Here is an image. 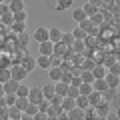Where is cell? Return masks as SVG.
Returning a JSON list of instances; mask_svg holds the SVG:
<instances>
[{
    "label": "cell",
    "instance_id": "52",
    "mask_svg": "<svg viewBox=\"0 0 120 120\" xmlns=\"http://www.w3.org/2000/svg\"><path fill=\"white\" fill-rule=\"evenodd\" d=\"M20 120H34V116H28V114H24V112H22V116H20Z\"/></svg>",
    "mask_w": 120,
    "mask_h": 120
},
{
    "label": "cell",
    "instance_id": "44",
    "mask_svg": "<svg viewBox=\"0 0 120 120\" xmlns=\"http://www.w3.org/2000/svg\"><path fill=\"white\" fill-rule=\"evenodd\" d=\"M70 2H64V0H60L58 4H56V10H58V12H62V10H66V8H70Z\"/></svg>",
    "mask_w": 120,
    "mask_h": 120
},
{
    "label": "cell",
    "instance_id": "28",
    "mask_svg": "<svg viewBox=\"0 0 120 120\" xmlns=\"http://www.w3.org/2000/svg\"><path fill=\"white\" fill-rule=\"evenodd\" d=\"M72 18L80 24L82 20H86V14H84V10H82V8H74V10H72Z\"/></svg>",
    "mask_w": 120,
    "mask_h": 120
},
{
    "label": "cell",
    "instance_id": "57",
    "mask_svg": "<svg viewBox=\"0 0 120 120\" xmlns=\"http://www.w3.org/2000/svg\"><path fill=\"white\" fill-rule=\"evenodd\" d=\"M64 2H70V4H72V0H64Z\"/></svg>",
    "mask_w": 120,
    "mask_h": 120
},
{
    "label": "cell",
    "instance_id": "42",
    "mask_svg": "<svg viewBox=\"0 0 120 120\" xmlns=\"http://www.w3.org/2000/svg\"><path fill=\"white\" fill-rule=\"evenodd\" d=\"M4 100H6V106H14V102H16V94H4Z\"/></svg>",
    "mask_w": 120,
    "mask_h": 120
},
{
    "label": "cell",
    "instance_id": "6",
    "mask_svg": "<svg viewBox=\"0 0 120 120\" xmlns=\"http://www.w3.org/2000/svg\"><path fill=\"white\" fill-rule=\"evenodd\" d=\"M34 40H36L38 44L46 42V40H48V28H44V26L36 28V30H34Z\"/></svg>",
    "mask_w": 120,
    "mask_h": 120
},
{
    "label": "cell",
    "instance_id": "33",
    "mask_svg": "<svg viewBox=\"0 0 120 120\" xmlns=\"http://www.w3.org/2000/svg\"><path fill=\"white\" fill-rule=\"evenodd\" d=\"M36 112H40V110H38V104H32V102H30L28 106L24 108V114H28V116H34Z\"/></svg>",
    "mask_w": 120,
    "mask_h": 120
},
{
    "label": "cell",
    "instance_id": "12",
    "mask_svg": "<svg viewBox=\"0 0 120 120\" xmlns=\"http://www.w3.org/2000/svg\"><path fill=\"white\" fill-rule=\"evenodd\" d=\"M90 72H92V76H94V80H96V78H104V76H106V74H108V68H106L104 64H96Z\"/></svg>",
    "mask_w": 120,
    "mask_h": 120
},
{
    "label": "cell",
    "instance_id": "11",
    "mask_svg": "<svg viewBox=\"0 0 120 120\" xmlns=\"http://www.w3.org/2000/svg\"><path fill=\"white\" fill-rule=\"evenodd\" d=\"M70 50L78 56H84L86 54V46H84V40H74V44L70 46Z\"/></svg>",
    "mask_w": 120,
    "mask_h": 120
},
{
    "label": "cell",
    "instance_id": "29",
    "mask_svg": "<svg viewBox=\"0 0 120 120\" xmlns=\"http://www.w3.org/2000/svg\"><path fill=\"white\" fill-rule=\"evenodd\" d=\"M28 90H30L28 86L20 82V86H18V90H16V96H18V98H28Z\"/></svg>",
    "mask_w": 120,
    "mask_h": 120
},
{
    "label": "cell",
    "instance_id": "25",
    "mask_svg": "<svg viewBox=\"0 0 120 120\" xmlns=\"http://www.w3.org/2000/svg\"><path fill=\"white\" fill-rule=\"evenodd\" d=\"M78 92H80L82 96H88V94H92V92H94V88H92V84H86V82H82V84L78 86Z\"/></svg>",
    "mask_w": 120,
    "mask_h": 120
},
{
    "label": "cell",
    "instance_id": "1",
    "mask_svg": "<svg viewBox=\"0 0 120 120\" xmlns=\"http://www.w3.org/2000/svg\"><path fill=\"white\" fill-rule=\"evenodd\" d=\"M26 76H28V72H26V70L22 68L20 64H12V66H10V78H12V80L22 82Z\"/></svg>",
    "mask_w": 120,
    "mask_h": 120
},
{
    "label": "cell",
    "instance_id": "17",
    "mask_svg": "<svg viewBox=\"0 0 120 120\" xmlns=\"http://www.w3.org/2000/svg\"><path fill=\"white\" fill-rule=\"evenodd\" d=\"M36 66L38 68H42V70H48L50 68V56H42V54H38V58H36Z\"/></svg>",
    "mask_w": 120,
    "mask_h": 120
},
{
    "label": "cell",
    "instance_id": "35",
    "mask_svg": "<svg viewBox=\"0 0 120 120\" xmlns=\"http://www.w3.org/2000/svg\"><path fill=\"white\" fill-rule=\"evenodd\" d=\"M16 42H18V46H22V48L28 46V36H26V32H22V34L16 36Z\"/></svg>",
    "mask_w": 120,
    "mask_h": 120
},
{
    "label": "cell",
    "instance_id": "58",
    "mask_svg": "<svg viewBox=\"0 0 120 120\" xmlns=\"http://www.w3.org/2000/svg\"><path fill=\"white\" fill-rule=\"evenodd\" d=\"M2 2H4V0H0V4H2Z\"/></svg>",
    "mask_w": 120,
    "mask_h": 120
},
{
    "label": "cell",
    "instance_id": "62",
    "mask_svg": "<svg viewBox=\"0 0 120 120\" xmlns=\"http://www.w3.org/2000/svg\"><path fill=\"white\" fill-rule=\"evenodd\" d=\"M8 120H12V118H8Z\"/></svg>",
    "mask_w": 120,
    "mask_h": 120
},
{
    "label": "cell",
    "instance_id": "51",
    "mask_svg": "<svg viewBox=\"0 0 120 120\" xmlns=\"http://www.w3.org/2000/svg\"><path fill=\"white\" fill-rule=\"evenodd\" d=\"M58 120H68V114H66V112H60V114H58Z\"/></svg>",
    "mask_w": 120,
    "mask_h": 120
},
{
    "label": "cell",
    "instance_id": "30",
    "mask_svg": "<svg viewBox=\"0 0 120 120\" xmlns=\"http://www.w3.org/2000/svg\"><path fill=\"white\" fill-rule=\"evenodd\" d=\"M90 22H92V24H94L96 28H98V26H100V24H102V22H104V18H102V12H100V10H98V12H96V14H92V16H90Z\"/></svg>",
    "mask_w": 120,
    "mask_h": 120
},
{
    "label": "cell",
    "instance_id": "50",
    "mask_svg": "<svg viewBox=\"0 0 120 120\" xmlns=\"http://www.w3.org/2000/svg\"><path fill=\"white\" fill-rule=\"evenodd\" d=\"M106 120H118V118H116L114 112H108V114H106Z\"/></svg>",
    "mask_w": 120,
    "mask_h": 120
},
{
    "label": "cell",
    "instance_id": "15",
    "mask_svg": "<svg viewBox=\"0 0 120 120\" xmlns=\"http://www.w3.org/2000/svg\"><path fill=\"white\" fill-rule=\"evenodd\" d=\"M70 52V48L66 46V44H62V42H56L54 44V50H52V54H56V56H62V58H64L66 54H68Z\"/></svg>",
    "mask_w": 120,
    "mask_h": 120
},
{
    "label": "cell",
    "instance_id": "13",
    "mask_svg": "<svg viewBox=\"0 0 120 120\" xmlns=\"http://www.w3.org/2000/svg\"><path fill=\"white\" fill-rule=\"evenodd\" d=\"M88 102H90V106L94 108V106H98L100 102H104V96H102V92H92V94H88Z\"/></svg>",
    "mask_w": 120,
    "mask_h": 120
},
{
    "label": "cell",
    "instance_id": "4",
    "mask_svg": "<svg viewBox=\"0 0 120 120\" xmlns=\"http://www.w3.org/2000/svg\"><path fill=\"white\" fill-rule=\"evenodd\" d=\"M62 74H64V70L60 68V66H52V68H48V76H50L52 84H56V82L62 80Z\"/></svg>",
    "mask_w": 120,
    "mask_h": 120
},
{
    "label": "cell",
    "instance_id": "14",
    "mask_svg": "<svg viewBox=\"0 0 120 120\" xmlns=\"http://www.w3.org/2000/svg\"><path fill=\"white\" fill-rule=\"evenodd\" d=\"M18 86H20V82H16V80L10 78L8 82H4V94H16Z\"/></svg>",
    "mask_w": 120,
    "mask_h": 120
},
{
    "label": "cell",
    "instance_id": "8",
    "mask_svg": "<svg viewBox=\"0 0 120 120\" xmlns=\"http://www.w3.org/2000/svg\"><path fill=\"white\" fill-rule=\"evenodd\" d=\"M60 108H62V112H70L76 108V98H68V96H64L62 98V104H60Z\"/></svg>",
    "mask_w": 120,
    "mask_h": 120
},
{
    "label": "cell",
    "instance_id": "43",
    "mask_svg": "<svg viewBox=\"0 0 120 120\" xmlns=\"http://www.w3.org/2000/svg\"><path fill=\"white\" fill-rule=\"evenodd\" d=\"M48 108H50V100H42V102H38V110L40 112H48Z\"/></svg>",
    "mask_w": 120,
    "mask_h": 120
},
{
    "label": "cell",
    "instance_id": "37",
    "mask_svg": "<svg viewBox=\"0 0 120 120\" xmlns=\"http://www.w3.org/2000/svg\"><path fill=\"white\" fill-rule=\"evenodd\" d=\"M12 20H14V22H26V10L14 12V14H12Z\"/></svg>",
    "mask_w": 120,
    "mask_h": 120
},
{
    "label": "cell",
    "instance_id": "9",
    "mask_svg": "<svg viewBox=\"0 0 120 120\" xmlns=\"http://www.w3.org/2000/svg\"><path fill=\"white\" fill-rule=\"evenodd\" d=\"M48 40H50L52 44L60 42V40H62V30L60 28H48Z\"/></svg>",
    "mask_w": 120,
    "mask_h": 120
},
{
    "label": "cell",
    "instance_id": "20",
    "mask_svg": "<svg viewBox=\"0 0 120 120\" xmlns=\"http://www.w3.org/2000/svg\"><path fill=\"white\" fill-rule=\"evenodd\" d=\"M54 92H56V96H62V98H64L66 92H68V84H66V82H56L54 84Z\"/></svg>",
    "mask_w": 120,
    "mask_h": 120
},
{
    "label": "cell",
    "instance_id": "27",
    "mask_svg": "<svg viewBox=\"0 0 120 120\" xmlns=\"http://www.w3.org/2000/svg\"><path fill=\"white\" fill-rule=\"evenodd\" d=\"M10 28H12V32L18 36V34H22V32L26 30V22H12V26H10Z\"/></svg>",
    "mask_w": 120,
    "mask_h": 120
},
{
    "label": "cell",
    "instance_id": "38",
    "mask_svg": "<svg viewBox=\"0 0 120 120\" xmlns=\"http://www.w3.org/2000/svg\"><path fill=\"white\" fill-rule=\"evenodd\" d=\"M66 96H68V98H78V96H80L78 86H70V84H68V92H66Z\"/></svg>",
    "mask_w": 120,
    "mask_h": 120
},
{
    "label": "cell",
    "instance_id": "31",
    "mask_svg": "<svg viewBox=\"0 0 120 120\" xmlns=\"http://www.w3.org/2000/svg\"><path fill=\"white\" fill-rule=\"evenodd\" d=\"M60 42L62 44H66V46H72L74 44V36H72V32H68V34H66V32H62V40H60Z\"/></svg>",
    "mask_w": 120,
    "mask_h": 120
},
{
    "label": "cell",
    "instance_id": "40",
    "mask_svg": "<svg viewBox=\"0 0 120 120\" xmlns=\"http://www.w3.org/2000/svg\"><path fill=\"white\" fill-rule=\"evenodd\" d=\"M100 10H114V0H102Z\"/></svg>",
    "mask_w": 120,
    "mask_h": 120
},
{
    "label": "cell",
    "instance_id": "61",
    "mask_svg": "<svg viewBox=\"0 0 120 120\" xmlns=\"http://www.w3.org/2000/svg\"><path fill=\"white\" fill-rule=\"evenodd\" d=\"M0 120H4V118H0Z\"/></svg>",
    "mask_w": 120,
    "mask_h": 120
},
{
    "label": "cell",
    "instance_id": "56",
    "mask_svg": "<svg viewBox=\"0 0 120 120\" xmlns=\"http://www.w3.org/2000/svg\"><path fill=\"white\" fill-rule=\"evenodd\" d=\"M114 114H116V118L120 120V108H116V110H114Z\"/></svg>",
    "mask_w": 120,
    "mask_h": 120
},
{
    "label": "cell",
    "instance_id": "34",
    "mask_svg": "<svg viewBox=\"0 0 120 120\" xmlns=\"http://www.w3.org/2000/svg\"><path fill=\"white\" fill-rule=\"evenodd\" d=\"M72 36H74V40H84V38H86V32L80 28V26H78V28L72 30Z\"/></svg>",
    "mask_w": 120,
    "mask_h": 120
},
{
    "label": "cell",
    "instance_id": "32",
    "mask_svg": "<svg viewBox=\"0 0 120 120\" xmlns=\"http://www.w3.org/2000/svg\"><path fill=\"white\" fill-rule=\"evenodd\" d=\"M80 78H82V82H86V84H92V82H94V76H92L90 70H82Z\"/></svg>",
    "mask_w": 120,
    "mask_h": 120
},
{
    "label": "cell",
    "instance_id": "21",
    "mask_svg": "<svg viewBox=\"0 0 120 120\" xmlns=\"http://www.w3.org/2000/svg\"><path fill=\"white\" fill-rule=\"evenodd\" d=\"M8 8H10V12H20V10H24V0H10L8 2Z\"/></svg>",
    "mask_w": 120,
    "mask_h": 120
},
{
    "label": "cell",
    "instance_id": "36",
    "mask_svg": "<svg viewBox=\"0 0 120 120\" xmlns=\"http://www.w3.org/2000/svg\"><path fill=\"white\" fill-rule=\"evenodd\" d=\"M28 104H30V102H28V98H18V96H16V102H14V106L20 108L22 112H24V108L28 106Z\"/></svg>",
    "mask_w": 120,
    "mask_h": 120
},
{
    "label": "cell",
    "instance_id": "59",
    "mask_svg": "<svg viewBox=\"0 0 120 120\" xmlns=\"http://www.w3.org/2000/svg\"><path fill=\"white\" fill-rule=\"evenodd\" d=\"M116 64H118V66H120V62H116Z\"/></svg>",
    "mask_w": 120,
    "mask_h": 120
},
{
    "label": "cell",
    "instance_id": "46",
    "mask_svg": "<svg viewBox=\"0 0 120 120\" xmlns=\"http://www.w3.org/2000/svg\"><path fill=\"white\" fill-rule=\"evenodd\" d=\"M108 72H110V74H116V76H118V74H120V66L114 62L112 66H108Z\"/></svg>",
    "mask_w": 120,
    "mask_h": 120
},
{
    "label": "cell",
    "instance_id": "49",
    "mask_svg": "<svg viewBox=\"0 0 120 120\" xmlns=\"http://www.w3.org/2000/svg\"><path fill=\"white\" fill-rule=\"evenodd\" d=\"M2 22H4V24H8V26H12V14H6V16H2Z\"/></svg>",
    "mask_w": 120,
    "mask_h": 120
},
{
    "label": "cell",
    "instance_id": "48",
    "mask_svg": "<svg viewBox=\"0 0 120 120\" xmlns=\"http://www.w3.org/2000/svg\"><path fill=\"white\" fill-rule=\"evenodd\" d=\"M34 120H48V114H46V112H36Z\"/></svg>",
    "mask_w": 120,
    "mask_h": 120
},
{
    "label": "cell",
    "instance_id": "60",
    "mask_svg": "<svg viewBox=\"0 0 120 120\" xmlns=\"http://www.w3.org/2000/svg\"><path fill=\"white\" fill-rule=\"evenodd\" d=\"M118 80H120V74H118Z\"/></svg>",
    "mask_w": 120,
    "mask_h": 120
},
{
    "label": "cell",
    "instance_id": "24",
    "mask_svg": "<svg viewBox=\"0 0 120 120\" xmlns=\"http://www.w3.org/2000/svg\"><path fill=\"white\" fill-rule=\"evenodd\" d=\"M76 108H80V110H86V108H90V102H88V96H78L76 98Z\"/></svg>",
    "mask_w": 120,
    "mask_h": 120
},
{
    "label": "cell",
    "instance_id": "5",
    "mask_svg": "<svg viewBox=\"0 0 120 120\" xmlns=\"http://www.w3.org/2000/svg\"><path fill=\"white\" fill-rule=\"evenodd\" d=\"M78 26H80V28L84 30L86 34H92V36H98V28H96V26L92 24V22H90V18H86V20H82V22H80V24H78Z\"/></svg>",
    "mask_w": 120,
    "mask_h": 120
},
{
    "label": "cell",
    "instance_id": "7",
    "mask_svg": "<svg viewBox=\"0 0 120 120\" xmlns=\"http://www.w3.org/2000/svg\"><path fill=\"white\" fill-rule=\"evenodd\" d=\"M94 112L98 118H106V114L110 112V102H100L98 106H94Z\"/></svg>",
    "mask_w": 120,
    "mask_h": 120
},
{
    "label": "cell",
    "instance_id": "55",
    "mask_svg": "<svg viewBox=\"0 0 120 120\" xmlns=\"http://www.w3.org/2000/svg\"><path fill=\"white\" fill-rule=\"evenodd\" d=\"M0 96H4V84L0 82Z\"/></svg>",
    "mask_w": 120,
    "mask_h": 120
},
{
    "label": "cell",
    "instance_id": "10",
    "mask_svg": "<svg viewBox=\"0 0 120 120\" xmlns=\"http://www.w3.org/2000/svg\"><path fill=\"white\" fill-rule=\"evenodd\" d=\"M42 88V94H44V100H52L56 96V92H54V84L52 82H48V84H44V86H40Z\"/></svg>",
    "mask_w": 120,
    "mask_h": 120
},
{
    "label": "cell",
    "instance_id": "41",
    "mask_svg": "<svg viewBox=\"0 0 120 120\" xmlns=\"http://www.w3.org/2000/svg\"><path fill=\"white\" fill-rule=\"evenodd\" d=\"M50 64H52V66H60V64H62V56L50 54ZM52 66H50V68H52Z\"/></svg>",
    "mask_w": 120,
    "mask_h": 120
},
{
    "label": "cell",
    "instance_id": "39",
    "mask_svg": "<svg viewBox=\"0 0 120 120\" xmlns=\"http://www.w3.org/2000/svg\"><path fill=\"white\" fill-rule=\"evenodd\" d=\"M8 80H10V68H0V82L4 84Z\"/></svg>",
    "mask_w": 120,
    "mask_h": 120
},
{
    "label": "cell",
    "instance_id": "23",
    "mask_svg": "<svg viewBox=\"0 0 120 120\" xmlns=\"http://www.w3.org/2000/svg\"><path fill=\"white\" fill-rule=\"evenodd\" d=\"M82 10H84V14H86V18H90V16H92V14H96V12H98V6H94V4H90V2H86V4L84 6H82Z\"/></svg>",
    "mask_w": 120,
    "mask_h": 120
},
{
    "label": "cell",
    "instance_id": "16",
    "mask_svg": "<svg viewBox=\"0 0 120 120\" xmlns=\"http://www.w3.org/2000/svg\"><path fill=\"white\" fill-rule=\"evenodd\" d=\"M104 80H106L108 88H112V90H116V88L120 86V80H118V76H116V74H110V72H108L106 76H104Z\"/></svg>",
    "mask_w": 120,
    "mask_h": 120
},
{
    "label": "cell",
    "instance_id": "2",
    "mask_svg": "<svg viewBox=\"0 0 120 120\" xmlns=\"http://www.w3.org/2000/svg\"><path fill=\"white\" fill-rule=\"evenodd\" d=\"M42 100H44V94H42V88H40V86H34V88L28 90V102L38 104V102H42Z\"/></svg>",
    "mask_w": 120,
    "mask_h": 120
},
{
    "label": "cell",
    "instance_id": "53",
    "mask_svg": "<svg viewBox=\"0 0 120 120\" xmlns=\"http://www.w3.org/2000/svg\"><path fill=\"white\" fill-rule=\"evenodd\" d=\"M88 2H90V4H94V6H98V8H100V4H102V0H88Z\"/></svg>",
    "mask_w": 120,
    "mask_h": 120
},
{
    "label": "cell",
    "instance_id": "47",
    "mask_svg": "<svg viewBox=\"0 0 120 120\" xmlns=\"http://www.w3.org/2000/svg\"><path fill=\"white\" fill-rule=\"evenodd\" d=\"M112 106H114V110H116V108H120V94L112 96Z\"/></svg>",
    "mask_w": 120,
    "mask_h": 120
},
{
    "label": "cell",
    "instance_id": "45",
    "mask_svg": "<svg viewBox=\"0 0 120 120\" xmlns=\"http://www.w3.org/2000/svg\"><path fill=\"white\" fill-rule=\"evenodd\" d=\"M6 14H12V12H10L8 4H4V2H2V4H0V18H2V16H6Z\"/></svg>",
    "mask_w": 120,
    "mask_h": 120
},
{
    "label": "cell",
    "instance_id": "18",
    "mask_svg": "<svg viewBox=\"0 0 120 120\" xmlns=\"http://www.w3.org/2000/svg\"><path fill=\"white\" fill-rule=\"evenodd\" d=\"M92 88H94L96 92H102V94H104V92L108 90V84H106V80H104V78H96V80L92 82Z\"/></svg>",
    "mask_w": 120,
    "mask_h": 120
},
{
    "label": "cell",
    "instance_id": "54",
    "mask_svg": "<svg viewBox=\"0 0 120 120\" xmlns=\"http://www.w3.org/2000/svg\"><path fill=\"white\" fill-rule=\"evenodd\" d=\"M6 106V100H4V96H0V108H4Z\"/></svg>",
    "mask_w": 120,
    "mask_h": 120
},
{
    "label": "cell",
    "instance_id": "26",
    "mask_svg": "<svg viewBox=\"0 0 120 120\" xmlns=\"http://www.w3.org/2000/svg\"><path fill=\"white\" fill-rule=\"evenodd\" d=\"M20 116H22V110H20V108H16V106H8V118H12V120H20Z\"/></svg>",
    "mask_w": 120,
    "mask_h": 120
},
{
    "label": "cell",
    "instance_id": "19",
    "mask_svg": "<svg viewBox=\"0 0 120 120\" xmlns=\"http://www.w3.org/2000/svg\"><path fill=\"white\" fill-rule=\"evenodd\" d=\"M38 46H40V54H42V56H50L52 50H54V44H52L50 40H46V42L38 44Z\"/></svg>",
    "mask_w": 120,
    "mask_h": 120
},
{
    "label": "cell",
    "instance_id": "22",
    "mask_svg": "<svg viewBox=\"0 0 120 120\" xmlns=\"http://www.w3.org/2000/svg\"><path fill=\"white\" fill-rule=\"evenodd\" d=\"M66 114H68V120H84V110H80V108H74Z\"/></svg>",
    "mask_w": 120,
    "mask_h": 120
},
{
    "label": "cell",
    "instance_id": "3",
    "mask_svg": "<svg viewBox=\"0 0 120 120\" xmlns=\"http://www.w3.org/2000/svg\"><path fill=\"white\" fill-rule=\"evenodd\" d=\"M18 64H20V66H22V68H24V70H26V72H28V74H30V72H32V70H34V68H36V58H32V56H28V54H26V56H24V58H22V60H20V62H18Z\"/></svg>",
    "mask_w": 120,
    "mask_h": 120
}]
</instances>
